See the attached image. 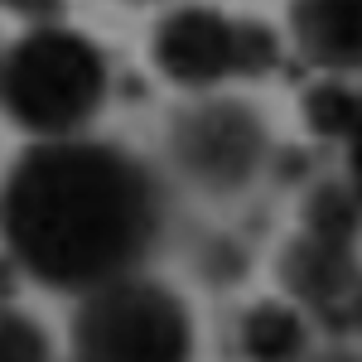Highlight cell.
Wrapping results in <instances>:
<instances>
[{
    "mask_svg": "<svg viewBox=\"0 0 362 362\" xmlns=\"http://www.w3.org/2000/svg\"><path fill=\"white\" fill-rule=\"evenodd\" d=\"M338 329H353V334L362 338V276H358V285L348 290V300H343V314H338Z\"/></svg>",
    "mask_w": 362,
    "mask_h": 362,
    "instance_id": "obj_14",
    "label": "cell"
},
{
    "mask_svg": "<svg viewBox=\"0 0 362 362\" xmlns=\"http://www.w3.org/2000/svg\"><path fill=\"white\" fill-rule=\"evenodd\" d=\"M358 102L362 92H353L348 83H338V78H324V83H314L305 92V126L309 136L319 140H348L353 131V121H358Z\"/></svg>",
    "mask_w": 362,
    "mask_h": 362,
    "instance_id": "obj_10",
    "label": "cell"
},
{
    "mask_svg": "<svg viewBox=\"0 0 362 362\" xmlns=\"http://www.w3.org/2000/svg\"><path fill=\"white\" fill-rule=\"evenodd\" d=\"M20 266L10 261V251H0V305H10L15 300V290H20Z\"/></svg>",
    "mask_w": 362,
    "mask_h": 362,
    "instance_id": "obj_17",
    "label": "cell"
},
{
    "mask_svg": "<svg viewBox=\"0 0 362 362\" xmlns=\"http://www.w3.org/2000/svg\"><path fill=\"white\" fill-rule=\"evenodd\" d=\"M300 227L319 232V237H338V242H358L362 232V198L353 179H319L309 184L300 198Z\"/></svg>",
    "mask_w": 362,
    "mask_h": 362,
    "instance_id": "obj_9",
    "label": "cell"
},
{
    "mask_svg": "<svg viewBox=\"0 0 362 362\" xmlns=\"http://www.w3.org/2000/svg\"><path fill=\"white\" fill-rule=\"evenodd\" d=\"M247 362H300L314 348V324L295 300H256L237 324Z\"/></svg>",
    "mask_w": 362,
    "mask_h": 362,
    "instance_id": "obj_8",
    "label": "cell"
},
{
    "mask_svg": "<svg viewBox=\"0 0 362 362\" xmlns=\"http://www.w3.org/2000/svg\"><path fill=\"white\" fill-rule=\"evenodd\" d=\"M290 44L324 73H362V0H290Z\"/></svg>",
    "mask_w": 362,
    "mask_h": 362,
    "instance_id": "obj_7",
    "label": "cell"
},
{
    "mask_svg": "<svg viewBox=\"0 0 362 362\" xmlns=\"http://www.w3.org/2000/svg\"><path fill=\"white\" fill-rule=\"evenodd\" d=\"M251 256L247 247L237 242V237H227V232H213L203 251H198V276L208 280V285H237V280L247 276Z\"/></svg>",
    "mask_w": 362,
    "mask_h": 362,
    "instance_id": "obj_12",
    "label": "cell"
},
{
    "mask_svg": "<svg viewBox=\"0 0 362 362\" xmlns=\"http://www.w3.org/2000/svg\"><path fill=\"white\" fill-rule=\"evenodd\" d=\"M73 362H194V314L165 280L116 276L78 295Z\"/></svg>",
    "mask_w": 362,
    "mask_h": 362,
    "instance_id": "obj_3",
    "label": "cell"
},
{
    "mask_svg": "<svg viewBox=\"0 0 362 362\" xmlns=\"http://www.w3.org/2000/svg\"><path fill=\"white\" fill-rule=\"evenodd\" d=\"M0 362H54L49 329L15 305H0Z\"/></svg>",
    "mask_w": 362,
    "mask_h": 362,
    "instance_id": "obj_11",
    "label": "cell"
},
{
    "mask_svg": "<svg viewBox=\"0 0 362 362\" xmlns=\"http://www.w3.org/2000/svg\"><path fill=\"white\" fill-rule=\"evenodd\" d=\"M150 63L184 92H218L232 78H261L280 63V39L261 20L227 15L218 5H174L150 29Z\"/></svg>",
    "mask_w": 362,
    "mask_h": 362,
    "instance_id": "obj_4",
    "label": "cell"
},
{
    "mask_svg": "<svg viewBox=\"0 0 362 362\" xmlns=\"http://www.w3.org/2000/svg\"><path fill=\"white\" fill-rule=\"evenodd\" d=\"M165 155L189 189L237 198L271 169V126L242 97L198 92V102L169 116Z\"/></svg>",
    "mask_w": 362,
    "mask_h": 362,
    "instance_id": "obj_5",
    "label": "cell"
},
{
    "mask_svg": "<svg viewBox=\"0 0 362 362\" xmlns=\"http://www.w3.org/2000/svg\"><path fill=\"white\" fill-rule=\"evenodd\" d=\"M165 227L160 174L112 140H34L0 179V242L20 276L58 295H87L140 271Z\"/></svg>",
    "mask_w": 362,
    "mask_h": 362,
    "instance_id": "obj_1",
    "label": "cell"
},
{
    "mask_svg": "<svg viewBox=\"0 0 362 362\" xmlns=\"http://www.w3.org/2000/svg\"><path fill=\"white\" fill-rule=\"evenodd\" d=\"M300 362H362V348H348V343H329V348H309Z\"/></svg>",
    "mask_w": 362,
    "mask_h": 362,
    "instance_id": "obj_16",
    "label": "cell"
},
{
    "mask_svg": "<svg viewBox=\"0 0 362 362\" xmlns=\"http://www.w3.org/2000/svg\"><path fill=\"white\" fill-rule=\"evenodd\" d=\"M348 179H353V189L362 198V102H358V121H353V131H348Z\"/></svg>",
    "mask_w": 362,
    "mask_h": 362,
    "instance_id": "obj_13",
    "label": "cell"
},
{
    "mask_svg": "<svg viewBox=\"0 0 362 362\" xmlns=\"http://www.w3.org/2000/svg\"><path fill=\"white\" fill-rule=\"evenodd\" d=\"M126 5H155V0H126Z\"/></svg>",
    "mask_w": 362,
    "mask_h": 362,
    "instance_id": "obj_18",
    "label": "cell"
},
{
    "mask_svg": "<svg viewBox=\"0 0 362 362\" xmlns=\"http://www.w3.org/2000/svg\"><path fill=\"white\" fill-rule=\"evenodd\" d=\"M112 63L68 25H34L10 49H0V112L25 136H83L107 107Z\"/></svg>",
    "mask_w": 362,
    "mask_h": 362,
    "instance_id": "obj_2",
    "label": "cell"
},
{
    "mask_svg": "<svg viewBox=\"0 0 362 362\" xmlns=\"http://www.w3.org/2000/svg\"><path fill=\"white\" fill-rule=\"evenodd\" d=\"M276 276L285 285V295L305 309V314L324 319V324H338L343 300H348V290L362 276L358 242H338V237H319V232H305L300 227L280 247Z\"/></svg>",
    "mask_w": 362,
    "mask_h": 362,
    "instance_id": "obj_6",
    "label": "cell"
},
{
    "mask_svg": "<svg viewBox=\"0 0 362 362\" xmlns=\"http://www.w3.org/2000/svg\"><path fill=\"white\" fill-rule=\"evenodd\" d=\"M0 10H10V15H29V20H54L58 0H0Z\"/></svg>",
    "mask_w": 362,
    "mask_h": 362,
    "instance_id": "obj_15",
    "label": "cell"
}]
</instances>
